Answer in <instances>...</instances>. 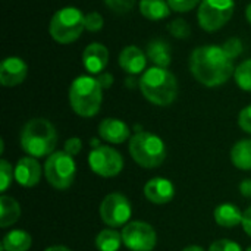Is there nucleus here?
I'll use <instances>...</instances> for the list:
<instances>
[{
	"label": "nucleus",
	"mask_w": 251,
	"mask_h": 251,
	"mask_svg": "<svg viewBox=\"0 0 251 251\" xmlns=\"http://www.w3.org/2000/svg\"><path fill=\"white\" fill-rule=\"evenodd\" d=\"M138 87L143 96L156 106L172 104L178 94V82L174 74L159 66H151L144 71L138 79Z\"/></svg>",
	"instance_id": "nucleus-3"
},
{
	"label": "nucleus",
	"mask_w": 251,
	"mask_h": 251,
	"mask_svg": "<svg viewBox=\"0 0 251 251\" xmlns=\"http://www.w3.org/2000/svg\"><path fill=\"white\" fill-rule=\"evenodd\" d=\"M140 12L149 21H162L171 15L168 0H140Z\"/></svg>",
	"instance_id": "nucleus-21"
},
{
	"label": "nucleus",
	"mask_w": 251,
	"mask_h": 251,
	"mask_svg": "<svg viewBox=\"0 0 251 251\" xmlns=\"http://www.w3.org/2000/svg\"><path fill=\"white\" fill-rule=\"evenodd\" d=\"M168 3L172 10L185 13V12L193 10L199 3H201V0H168Z\"/></svg>",
	"instance_id": "nucleus-32"
},
{
	"label": "nucleus",
	"mask_w": 251,
	"mask_h": 251,
	"mask_svg": "<svg viewBox=\"0 0 251 251\" xmlns=\"http://www.w3.org/2000/svg\"><path fill=\"white\" fill-rule=\"evenodd\" d=\"M84 18L85 15L78 7L66 6L59 9L49 25L51 38L59 44H71L76 41L85 29Z\"/></svg>",
	"instance_id": "nucleus-6"
},
{
	"label": "nucleus",
	"mask_w": 251,
	"mask_h": 251,
	"mask_svg": "<svg viewBox=\"0 0 251 251\" xmlns=\"http://www.w3.org/2000/svg\"><path fill=\"white\" fill-rule=\"evenodd\" d=\"M97 81H99V84L101 85V88L104 90H107V88H110L112 87V84H113V75L110 74V72H101V74H99L97 76Z\"/></svg>",
	"instance_id": "nucleus-35"
},
{
	"label": "nucleus",
	"mask_w": 251,
	"mask_h": 251,
	"mask_svg": "<svg viewBox=\"0 0 251 251\" xmlns=\"http://www.w3.org/2000/svg\"><path fill=\"white\" fill-rule=\"evenodd\" d=\"M94 244L99 251H118L124 244L122 234L113 228H106L97 234Z\"/></svg>",
	"instance_id": "nucleus-24"
},
{
	"label": "nucleus",
	"mask_w": 251,
	"mask_h": 251,
	"mask_svg": "<svg viewBox=\"0 0 251 251\" xmlns=\"http://www.w3.org/2000/svg\"><path fill=\"white\" fill-rule=\"evenodd\" d=\"M181 251H204V249H201V247H199V246H188V247L182 249Z\"/></svg>",
	"instance_id": "nucleus-39"
},
{
	"label": "nucleus",
	"mask_w": 251,
	"mask_h": 251,
	"mask_svg": "<svg viewBox=\"0 0 251 251\" xmlns=\"http://www.w3.org/2000/svg\"><path fill=\"white\" fill-rule=\"evenodd\" d=\"M124 246L131 251H153L157 244V234L154 228L143 221L128 222L122 228Z\"/></svg>",
	"instance_id": "nucleus-11"
},
{
	"label": "nucleus",
	"mask_w": 251,
	"mask_h": 251,
	"mask_svg": "<svg viewBox=\"0 0 251 251\" xmlns=\"http://www.w3.org/2000/svg\"><path fill=\"white\" fill-rule=\"evenodd\" d=\"M21 149L35 159L46 157L54 153L57 146V131L53 124L44 118L28 121L19 135Z\"/></svg>",
	"instance_id": "nucleus-2"
},
{
	"label": "nucleus",
	"mask_w": 251,
	"mask_h": 251,
	"mask_svg": "<svg viewBox=\"0 0 251 251\" xmlns=\"http://www.w3.org/2000/svg\"><path fill=\"white\" fill-rule=\"evenodd\" d=\"M44 176L47 182L56 190H68L76 175V163L74 156L68 154L65 150L54 151L47 156L44 163Z\"/></svg>",
	"instance_id": "nucleus-7"
},
{
	"label": "nucleus",
	"mask_w": 251,
	"mask_h": 251,
	"mask_svg": "<svg viewBox=\"0 0 251 251\" xmlns=\"http://www.w3.org/2000/svg\"><path fill=\"white\" fill-rule=\"evenodd\" d=\"M240 193H241L243 197L251 199V178L244 179V181L240 184Z\"/></svg>",
	"instance_id": "nucleus-37"
},
{
	"label": "nucleus",
	"mask_w": 251,
	"mask_h": 251,
	"mask_svg": "<svg viewBox=\"0 0 251 251\" xmlns=\"http://www.w3.org/2000/svg\"><path fill=\"white\" fill-rule=\"evenodd\" d=\"M32 246V238L26 231L12 229L1 240V251H28Z\"/></svg>",
	"instance_id": "nucleus-20"
},
{
	"label": "nucleus",
	"mask_w": 251,
	"mask_h": 251,
	"mask_svg": "<svg viewBox=\"0 0 251 251\" xmlns=\"http://www.w3.org/2000/svg\"><path fill=\"white\" fill-rule=\"evenodd\" d=\"M90 169L103 178H113L124 169L122 154L110 146L94 147L88 154Z\"/></svg>",
	"instance_id": "nucleus-10"
},
{
	"label": "nucleus",
	"mask_w": 251,
	"mask_h": 251,
	"mask_svg": "<svg viewBox=\"0 0 251 251\" xmlns=\"http://www.w3.org/2000/svg\"><path fill=\"white\" fill-rule=\"evenodd\" d=\"M215 221L222 228H235L243 222V212L232 203H222L215 209Z\"/></svg>",
	"instance_id": "nucleus-18"
},
{
	"label": "nucleus",
	"mask_w": 251,
	"mask_h": 251,
	"mask_svg": "<svg viewBox=\"0 0 251 251\" xmlns=\"http://www.w3.org/2000/svg\"><path fill=\"white\" fill-rule=\"evenodd\" d=\"M224 50H225V53L234 60V59H237L241 53H243V43H241V40L240 38H237V37H234V38H229V40H226L225 43H224Z\"/></svg>",
	"instance_id": "nucleus-30"
},
{
	"label": "nucleus",
	"mask_w": 251,
	"mask_h": 251,
	"mask_svg": "<svg viewBox=\"0 0 251 251\" xmlns=\"http://www.w3.org/2000/svg\"><path fill=\"white\" fill-rule=\"evenodd\" d=\"M132 215L129 200L122 193L107 194L100 204V218L109 228H124Z\"/></svg>",
	"instance_id": "nucleus-9"
},
{
	"label": "nucleus",
	"mask_w": 251,
	"mask_h": 251,
	"mask_svg": "<svg viewBox=\"0 0 251 251\" xmlns=\"http://www.w3.org/2000/svg\"><path fill=\"white\" fill-rule=\"evenodd\" d=\"M246 18H247V21L250 22L251 25V3L246 7Z\"/></svg>",
	"instance_id": "nucleus-40"
},
{
	"label": "nucleus",
	"mask_w": 251,
	"mask_h": 251,
	"mask_svg": "<svg viewBox=\"0 0 251 251\" xmlns=\"http://www.w3.org/2000/svg\"><path fill=\"white\" fill-rule=\"evenodd\" d=\"M231 162L240 171H251V140H240L231 149Z\"/></svg>",
	"instance_id": "nucleus-23"
},
{
	"label": "nucleus",
	"mask_w": 251,
	"mask_h": 251,
	"mask_svg": "<svg viewBox=\"0 0 251 251\" xmlns=\"http://www.w3.org/2000/svg\"><path fill=\"white\" fill-rule=\"evenodd\" d=\"M241 226L244 229V232L251 238V206L249 209H246L243 212V222H241Z\"/></svg>",
	"instance_id": "nucleus-36"
},
{
	"label": "nucleus",
	"mask_w": 251,
	"mask_h": 251,
	"mask_svg": "<svg viewBox=\"0 0 251 251\" xmlns=\"http://www.w3.org/2000/svg\"><path fill=\"white\" fill-rule=\"evenodd\" d=\"M109 63V50L101 43H91L82 51V65L88 74H101Z\"/></svg>",
	"instance_id": "nucleus-14"
},
{
	"label": "nucleus",
	"mask_w": 251,
	"mask_h": 251,
	"mask_svg": "<svg viewBox=\"0 0 251 251\" xmlns=\"http://www.w3.org/2000/svg\"><path fill=\"white\" fill-rule=\"evenodd\" d=\"M168 29H169V34H171V35H174L175 38H179V40L188 38L190 34H191L190 25H188L187 21L182 19V18L174 19V21L168 25Z\"/></svg>",
	"instance_id": "nucleus-27"
},
{
	"label": "nucleus",
	"mask_w": 251,
	"mask_h": 251,
	"mask_svg": "<svg viewBox=\"0 0 251 251\" xmlns=\"http://www.w3.org/2000/svg\"><path fill=\"white\" fill-rule=\"evenodd\" d=\"M209 251H243V249L235 241H231L228 238H221L210 244Z\"/></svg>",
	"instance_id": "nucleus-31"
},
{
	"label": "nucleus",
	"mask_w": 251,
	"mask_h": 251,
	"mask_svg": "<svg viewBox=\"0 0 251 251\" xmlns=\"http://www.w3.org/2000/svg\"><path fill=\"white\" fill-rule=\"evenodd\" d=\"M247 251H251V247H249V249H247Z\"/></svg>",
	"instance_id": "nucleus-41"
},
{
	"label": "nucleus",
	"mask_w": 251,
	"mask_h": 251,
	"mask_svg": "<svg viewBox=\"0 0 251 251\" xmlns=\"http://www.w3.org/2000/svg\"><path fill=\"white\" fill-rule=\"evenodd\" d=\"M28 66L18 56H9L0 63V84L3 87H16L26 78Z\"/></svg>",
	"instance_id": "nucleus-12"
},
{
	"label": "nucleus",
	"mask_w": 251,
	"mask_h": 251,
	"mask_svg": "<svg viewBox=\"0 0 251 251\" xmlns=\"http://www.w3.org/2000/svg\"><path fill=\"white\" fill-rule=\"evenodd\" d=\"M69 104L72 110L82 118H93L100 112L103 101V88L97 78L81 75L69 87Z\"/></svg>",
	"instance_id": "nucleus-4"
},
{
	"label": "nucleus",
	"mask_w": 251,
	"mask_h": 251,
	"mask_svg": "<svg viewBox=\"0 0 251 251\" xmlns=\"http://www.w3.org/2000/svg\"><path fill=\"white\" fill-rule=\"evenodd\" d=\"M234 10V0H201L197 10L199 25L207 32L218 31L229 22Z\"/></svg>",
	"instance_id": "nucleus-8"
},
{
	"label": "nucleus",
	"mask_w": 251,
	"mask_h": 251,
	"mask_svg": "<svg viewBox=\"0 0 251 251\" xmlns=\"http://www.w3.org/2000/svg\"><path fill=\"white\" fill-rule=\"evenodd\" d=\"M146 54L151 60V63H154V66H159V68H166L168 69V66L171 65V60H172L171 46L163 40L150 41L149 46H147Z\"/></svg>",
	"instance_id": "nucleus-19"
},
{
	"label": "nucleus",
	"mask_w": 251,
	"mask_h": 251,
	"mask_svg": "<svg viewBox=\"0 0 251 251\" xmlns=\"http://www.w3.org/2000/svg\"><path fill=\"white\" fill-rule=\"evenodd\" d=\"M68 154L71 156H76L81 153L82 150V141L78 138V137H72V138H68L66 143H65V149H63Z\"/></svg>",
	"instance_id": "nucleus-34"
},
{
	"label": "nucleus",
	"mask_w": 251,
	"mask_h": 251,
	"mask_svg": "<svg viewBox=\"0 0 251 251\" xmlns=\"http://www.w3.org/2000/svg\"><path fill=\"white\" fill-rule=\"evenodd\" d=\"M15 179V168H12V165L1 159L0 160V190L1 193H6L7 188L12 185V181Z\"/></svg>",
	"instance_id": "nucleus-26"
},
{
	"label": "nucleus",
	"mask_w": 251,
	"mask_h": 251,
	"mask_svg": "<svg viewBox=\"0 0 251 251\" xmlns=\"http://www.w3.org/2000/svg\"><path fill=\"white\" fill-rule=\"evenodd\" d=\"M44 251H72V250H69V249H68V247H65V246H51V247L46 249Z\"/></svg>",
	"instance_id": "nucleus-38"
},
{
	"label": "nucleus",
	"mask_w": 251,
	"mask_h": 251,
	"mask_svg": "<svg viewBox=\"0 0 251 251\" xmlns=\"http://www.w3.org/2000/svg\"><path fill=\"white\" fill-rule=\"evenodd\" d=\"M99 135L110 144H122L131 138V129L121 119L106 118L99 125Z\"/></svg>",
	"instance_id": "nucleus-16"
},
{
	"label": "nucleus",
	"mask_w": 251,
	"mask_h": 251,
	"mask_svg": "<svg viewBox=\"0 0 251 251\" xmlns=\"http://www.w3.org/2000/svg\"><path fill=\"white\" fill-rule=\"evenodd\" d=\"M193 76L204 87H219L235 72L234 60L225 53L222 46L207 44L193 50L190 56Z\"/></svg>",
	"instance_id": "nucleus-1"
},
{
	"label": "nucleus",
	"mask_w": 251,
	"mask_h": 251,
	"mask_svg": "<svg viewBox=\"0 0 251 251\" xmlns=\"http://www.w3.org/2000/svg\"><path fill=\"white\" fill-rule=\"evenodd\" d=\"M144 196L153 204H168L175 196V187L169 179L156 176L146 182Z\"/></svg>",
	"instance_id": "nucleus-15"
},
{
	"label": "nucleus",
	"mask_w": 251,
	"mask_h": 251,
	"mask_svg": "<svg viewBox=\"0 0 251 251\" xmlns=\"http://www.w3.org/2000/svg\"><path fill=\"white\" fill-rule=\"evenodd\" d=\"M103 1L115 13H126L132 10L137 0H103Z\"/></svg>",
	"instance_id": "nucleus-29"
},
{
	"label": "nucleus",
	"mask_w": 251,
	"mask_h": 251,
	"mask_svg": "<svg viewBox=\"0 0 251 251\" xmlns=\"http://www.w3.org/2000/svg\"><path fill=\"white\" fill-rule=\"evenodd\" d=\"M238 124L241 126V129L247 134H251V104L244 107L241 112H240V116H238Z\"/></svg>",
	"instance_id": "nucleus-33"
},
{
	"label": "nucleus",
	"mask_w": 251,
	"mask_h": 251,
	"mask_svg": "<svg viewBox=\"0 0 251 251\" xmlns=\"http://www.w3.org/2000/svg\"><path fill=\"white\" fill-rule=\"evenodd\" d=\"M21 218L19 203L9 196L0 197V228H9Z\"/></svg>",
	"instance_id": "nucleus-22"
},
{
	"label": "nucleus",
	"mask_w": 251,
	"mask_h": 251,
	"mask_svg": "<svg viewBox=\"0 0 251 251\" xmlns=\"http://www.w3.org/2000/svg\"><path fill=\"white\" fill-rule=\"evenodd\" d=\"M132 160L146 169L159 168L166 159V146L163 140L149 131H138L129 138L128 146Z\"/></svg>",
	"instance_id": "nucleus-5"
},
{
	"label": "nucleus",
	"mask_w": 251,
	"mask_h": 251,
	"mask_svg": "<svg viewBox=\"0 0 251 251\" xmlns=\"http://www.w3.org/2000/svg\"><path fill=\"white\" fill-rule=\"evenodd\" d=\"M41 179V166L32 156L21 157L15 166V181L25 188L35 187Z\"/></svg>",
	"instance_id": "nucleus-13"
},
{
	"label": "nucleus",
	"mask_w": 251,
	"mask_h": 251,
	"mask_svg": "<svg viewBox=\"0 0 251 251\" xmlns=\"http://www.w3.org/2000/svg\"><path fill=\"white\" fill-rule=\"evenodd\" d=\"M84 25H85V29L87 31L97 32V31H100L103 28L104 21H103V16L99 12H90L84 18Z\"/></svg>",
	"instance_id": "nucleus-28"
},
{
	"label": "nucleus",
	"mask_w": 251,
	"mask_h": 251,
	"mask_svg": "<svg viewBox=\"0 0 251 251\" xmlns=\"http://www.w3.org/2000/svg\"><path fill=\"white\" fill-rule=\"evenodd\" d=\"M234 78L237 85L244 90V91H251V59H247L241 62L234 72Z\"/></svg>",
	"instance_id": "nucleus-25"
},
{
	"label": "nucleus",
	"mask_w": 251,
	"mask_h": 251,
	"mask_svg": "<svg viewBox=\"0 0 251 251\" xmlns=\"http://www.w3.org/2000/svg\"><path fill=\"white\" fill-rule=\"evenodd\" d=\"M147 54L137 46H126L119 54V66L129 75H138L146 69Z\"/></svg>",
	"instance_id": "nucleus-17"
}]
</instances>
